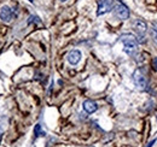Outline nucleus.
Segmentation results:
<instances>
[{
  "mask_svg": "<svg viewBox=\"0 0 157 147\" xmlns=\"http://www.w3.org/2000/svg\"><path fill=\"white\" fill-rule=\"evenodd\" d=\"M120 40L123 43V51L131 57H134L138 52V41L132 34H123L120 36Z\"/></svg>",
  "mask_w": 157,
  "mask_h": 147,
  "instance_id": "f257e3e1",
  "label": "nucleus"
},
{
  "mask_svg": "<svg viewBox=\"0 0 157 147\" xmlns=\"http://www.w3.org/2000/svg\"><path fill=\"white\" fill-rule=\"evenodd\" d=\"M133 82L137 86L138 89H140V91H145L147 88V80L145 77V74L140 69H137L133 73Z\"/></svg>",
  "mask_w": 157,
  "mask_h": 147,
  "instance_id": "f03ea898",
  "label": "nucleus"
},
{
  "mask_svg": "<svg viewBox=\"0 0 157 147\" xmlns=\"http://www.w3.org/2000/svg\"><path fill=\"white\" fill-rule=\"evenodd\" d=\"M113 5H114V0H99L97 15L101 16V15H105V13L110 12L111 9H113Z\"/></svg>",
  "mask_w": 157,
  "mask_h": 147,
  "instance_id": "7ed1b4c3",
  "label": "nucleus"
},
{
  "mask_svg": "<svg viewBox=\"0 0 157 147\" xmlns=\"http://www.w3.org/2000/svg\"><path fill=\"white\" fill-rule=\"evenodd\" d=\"M115 15L120 19H128L129 18V10L126 5L123 4H117L115 6Z\"/></svg>",
  "mask_w": 157,
  "mask_h": 147,
  "instance_id": "20e7f679",
  "label": "nucleus"
},
{
  "mask_svg": "<svg viewBox=\"0 0 157 147\" xmlns=\"http://www.w3.org/2000/svg\"><path fill=\"white\" fill-rule=\"evenodd\" d=\"M12 17H13L12 10H11L9 6L4 5V6L1 7V10H0V19H1L2 22H5V23H10Z\"/></svg>",
  "mask_w": 157,
  "mask_h": 147,
  "instance_id": "39448f33",
  "label": "nucleus"
},
{
  "mask_svg": "<svg viewBox=\"0 0 157 147\" xmlns=\"http://www.w3.org/2000/svg\"><path fill=\"white\" fill-rule=\"evenodd\" d=\"M67 59H68L69 64L76 65L78 62H80V59H81V52L78 51V50H73V51H70V52L68 53Z\"/></svg>",
  "mask_w": 157,
  "mask_h": 147,
  "instance_id": "423d86ee",
  "label": "nucleus"
},
{
  "mask_svg": "<svg viewBox=\"0 0 157 147\" xmlns=\"http://www.w3.org/2000/svg\"><path fill=\"white\" fill-rule=\"evenodd\" d=\"M133 28H134V30L137 32L138 34H141V35H144L146 29H147L146 23L144 21H141V19H136L133 22Z\"/></svg>",
  "mask_w": 157,
  "mask_h": 147,
  "instance_id": "0eeeda50",
  "label": "nucleus"
},
{
  "mask_svg": "<svg viewBox=\"0 0 157 147\" xmlns=\"http://www.w3.org/2000/svg\"><path fill=\"white\" fill-rule=\"evenodd\" d=\"M82 106H83V110L86 111L87 113H93V112H96L98 110V105L93 100H85Z\"/></svg>",
  "mask_w": 157,
  "mask_h": 147,
  "instance_id": "6e6552de",
  "label": "nucleus"
},
{
  "mask_svg": "<svg viewBox=\"0 0 157 147\" xmlns=\"http://www.w3.org/2000/svg\"><path fill=\"white\" fill-rule=\"evenodd\" d=\"M34 135L38 138V136H41V135H45V133L41 130V126L40 124H36L35 126V129H34Z\"/></svg>",
  "mask_w": 157,
  "mask_h": 147,
  "instance_id": "1a4fd4ad",
  "label": "nucleus"
},
{
  "mask_svg": "<svg viewBox=\"0 0 157 147\" xmlns=\"http://www.w3.org/2000/svg\"><path fill=\"white\" fill-rule=\"evenodd\" d=\"M150 35H151V37H152V40L157 43V29L151 28V29H150Z\"/></svg>",
  "mask_w": 157,
  "mask_h": 147,
  "instance_id": "9d476101",
  "label": "nucleus"
},
{
  "mask_svg": "<svg viewBox=\"0 0 157 147\" xmlns=\"http://www.w3.org/2000/svg\"><path fill=\"white\" fill-rule=\"evenodd\" d=\"M38 17H36V16H30V17H29V21H28V23H32V22H39V21H38Z\"/></svg>",
  "mask_w": 157,
  "mask_h": 147,
  "instance_id": "9b49d317",
  "label": "nucleus"
},
{
  "mask_svg": "<svg viewBox=\"0 0 157 147\" xmlns=\"http://www.w3.org/2000/svg\"><path fill=\"white\" fill-rule=\"evenodd\" d=\"M152 68H154L155 71H157V57H155L154 60H152Z\"/></svg>",
  "mask_w": 157,
  "mask_h": 147,
  "instance_id": "f8f14e48",
  "label": "nucleus"
},
{
  "mask_svg": "<svg viewBox=\"0 0 157 147\" xmlns=\"http://www.w3.org/2000/svg\"><path fill=\"white\" fill-rule=\"evenodd\" d=\"M155 142H156V139H154V140H152L151 142H149V144H147V147H152V146H154V144H155Z\"/></svg>",
  "mask_w": 157,
  "mask_h": 147,
  "instance_id": "ddd939ff",
  "label": "nucleus"
},
{
  "mask_svg": "<svg viewBox=\"0 0 157 147\" xmlns=\"http://www.w3.org/2000/svg\"><path fill=\"white\" fill-rule=\"evenodd\" d=\"M154 28L157 29V22H154Z\"/></svg>",
  "mask_w": 157,
  "mask_h": 147,
  "instance_id": "4468645a",
  "label": "nucleus"
},
{
  "mask_svg": "<svg viewBox=\"0 0 157 147\" xmlns=\"http://www.w3.org/2000/svg\"><path fill=\"white\" fill-rule=\"evenodd\" d=\"M0 138H1V128H0Z\"/></svg>",
  "mask_w": 157,
  "mask_h": 147,
  "instance_id": "2eb2a0df",
  "label": "nucleus"
},
{
  "mask_svg": "<svg viewBox=\"0 0 157 147\" xmlns=\"http://www.w3.org/2000/svg\"><path fill=\"white\" fill-rule=\"evenodd\" d=\"M28 1H29V2H33V0H28Z\"/></svg>",
  "mask_w": 157,
  "mask_h": 147,
  "instance_id": "dca6fc26",
  "label": "nucleus"
},
{
  "mask_svg": "<svg viewBox=\"0 0 157 147\" xmlns=\"http://www.w3.org/2000/svg\"><path fill=\"white\" fill-rule=\"evenodd\" d=\"M60 1H62V2H64V1H67V0H60Z\"/></svg>",
  "mask_w": 157,
  "mask_h": 147,
  "instance_id": "f3484780",
  "label": "nucleus"
},
{
  "mask_svg": "<svg viewBox=\"0 0 157 147\" xmlns=\"http://www.w3.org/2000/svg\"><path fill=\"white\" fill-rule=\"evenodd\" d=\"M88 147H94V146H88Z\"/></svg>",
  "mask_w": 157,
  "mask_h": 147,
  "instance_id": "a211bd4d",
  "label": "nucleus"
}]
</instances>
